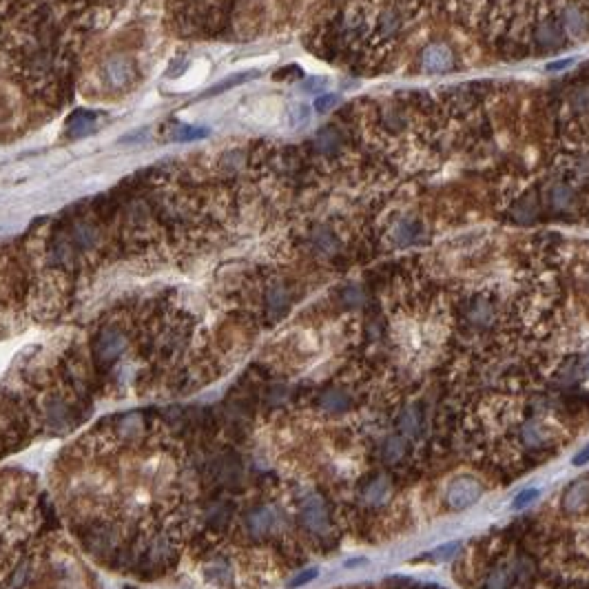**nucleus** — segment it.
I'll return each mask as SVG.
<instances>
[{
  "label": "nucleus",
  "instance_id": "nucleus-23",
  "mask_svg": "<svg viewBox=\"0 0 589 589\" xmlns=\"http://www.w3.org/2000/svg\"><path fill=\"white\" fill-rule=\"evenodd\" d=\"M541 496V492L539 490H534V488H530V490H523L516 499H514V503H512V507L514 509H523V507H528L532 501H536Z\"/></svg>",
  "mask_w": 589,
  "mask_h": 589
},
{
  "label": "nucleus",
  "instance_id": "nucleus-8",
  "mask_svg": "<svg viewBox=\"0 0 589 589\" xmlns=\"http://www.w3.org/2000/svg\"><path fill=\"white\" fill-rule=\"evenodd\" d=\"M319 405H321L323 412L342 414V412H346L350 408L352 401H350V395H346V392H342V390H328V392H323V395H321Z\"/></svg>",
  "mask_w": 589,
  "mask_h": 589
},
{
  "label": "nucleus",
  "instance_id": "nucleus-28",
  "mask_svg": "<svg viewBox=\"0 0 589 589\" xmlns=\"http://www.w3.org/2000/svg\"><path fill=\"white\" fill-rule=\"evenodd\" d=\"M589 463V443L587 446L583 448V450H579L574 454V459H572V465H576V467H581V465H587Z\"/></svg>",
  "mask_w": 589,
  "mask_h": 589
},
{
  "label": "nucleus",
  "instance_id": "nucleus-22",
  "mask_svg": "<svg viewBox=\"0 0 589 589\" xmlns=\"http://www.w3.org/2000/svg\"><path fill=\"white\" fill-rule=\"evenodd\" d=\"M401 430L405 432L408 437H414L416 430H419V414L414 410H408L401 419Z\"/></svg>",
  "mask_w": 589,
  "mask_h": 589
},
{
  "label": "nucleus",
  "instance_id": "nucleus-29",
  "mask_svg": "<svg viewBox=\"0 0 589 589\" xmlns=\"http://www.w3.org/2000/svg\"><path fill=\"white\" fill-rule=\"evenodd\" d=\"M293 111H295V122H299V124L306 122V120H308V115H310V111H308L306 104H295Z\"/></svg>",
  "mask_w": 589,
  "mask_h": 589
},
{
  "label": "nucleus",
  "instance_id": "nucleus-2",
  "mask_svg": "<svg viewBox=\"0 0 589 589\" xmlns=\"http://www.w3.org/2000/svg\"><path fill=\"white\" fill-rule=\"evenodd\" d=\"M126 348V337L122 330H117V328H104L98 339H96V344H94V357L100 365H104V368H109L111 363H115L117 359H120V355L124 352Z\"/></svg>",
  "mask_w": 589,
  "mask_h": 589
},
{
  "label": "nucleus",
  "instance_id": "nucleus-16",
  "mask_svg": "<svg viewBox=\"0 0 589 589\" xmlns=\"http://www.w3.org/2000/svg\"><path fill=\"white\" fill-rule=\"evenodd\" d=\"M459 549H461V543H459V541H452V543H446V545L437 547L435 552H430V554H428V558H430V560H435V562H441V560L452 558L456 552H459Z\"/></svg>",
  "mask_w": 589,
  "mask_h": 589
},
{
  "label": "nucleus",
  "instance_id": "nucleus-27",
  "mask_svg": "<svg viewBox=\"0 0 589 589\" xmlns=\"http://www.w3.org/2000/svg\"><path fill=\"white\" fill-rule=\"evenodd\" d=\"M574 375H576V379H585V377H589V355H587V357H583L579 363L574 365Z\"/></svg>",
  "mask_w": 589,
  "mask_h": 589
},
{
  "label": "nucleus",
  "instance_id": "nucleus-12",
  "mask_svg": "<svg viewBox=\"0 0 589 589\" xmlns=\"http://www.w3.org/2000/svg\"><path fill=\"white\" fill-rule=\"evenodd\" d=\"M403 454H405V443H403L401 437H390L384 443V459L388 463H397Z\"/></svg>",
  "mask_w": 589,
  "mask_h": 589
},
{
  "label": "nucleus",
  "instance_id": "nucleus-20",
  "mask_svg": "<svg viewBox=\"0 0 589 589\" xmlns=\"http://www.w3.org/2000/svg\"><path fill=\"white\" fill-rule=\"evenodd\" d=\"M317 574H319V569L317 567H308V569H304V572H299L295 579L288 583V589H297V587H304V585H308L310 581H315L317 579Z\"/></svg>",
  "mask_w": 589,
  "mask_h": 589
},
{
  "label": "nucleus",
  "instance_id": "nucleus-13",
  "mask_svg": "<svg viewBox=\"0 0 589 589\" xmlns=\"http://www.w3.org/2000/svg\"><path fill=\"white\" fill-rule=\"evenodd\" d=\"M208 133H211V131H208L206 126H191V124H187V126L177 129L175 133H173V138L177 142H193V140H204Z\"/></svg>",
  "mask_w": 589,
  "mask_h": 589
},
{
  "label": "nucleus",
  "instance_id": "nucleus-19",
  "mask_svg": "<svg viewBox=\"0 0 589 589\" xmlns=\"http://www.w3.org/2000/svg\"><path fill=\"white\" fill-rule=\"evenodd\" d=\"M416 233H419V228L412 224V221H403V224H399L395 231V240L399 244H410L416 238Z\"/></svg>",
  "mask_w": 589,
  "mask_h": 589
},
{
  "label": "nucleus",
  "instance_id": "nucleus-24",
  "mask_svg": "<svg viewBox=\"0 0 589 589\" xmlns=\"http://www.w3.org/2000/svg\"><path fill=\"white\" fill-rule=\"evenodd\" d=\"M337 96H321V98H317L315 100V109H317V113H326V111H330L335 104H337Z\"/></svg>",
  "mask_w": 589,
  "mask_h": 589
},
{
  "label": "nucleus",
  "instance_id": "nucleus-21",
  "mask_svg": "<svg viewBox=\"0 0 589 589\" xmlns=\"http://www.w3.org/2000/svg\"><path fill=\"white\" fill-rule=\"evenodd\" d=\"M126 67L122 64V60H113L111 64H109V69H107V73H109V80L113 82V85H122L124 80H126Z\"/></svg>",
  "mask_w": 589,
  "mask_h": 589
},
{
  "label": "nucleus",
  "instance_id": "nucleus-7",
  "mask_svg": "<svg viewBox=\"0 0 589 589\" xmlns=\"http://www.w3.org/2000/svg\"><path fill=\"white\" fill-rule=\"evenodd\" d=\"M246 525H248V532H251L253 536H264L272 530L275 525V514H272V509L270 507H257L253 509L251 514L246 516Z\"/></svg>",
  "mask_w": 589,
  "mask_h": 589
},
{
  "label": "nucleus",
  "instance_id": "nucleus-3",
  "mask_svg": "<svg viewBox=\"0 0 589 589\" xmlns=\"http://www.w3.org/2000/svg\"><path fill=\"white\" fill-rule=\"evenodd\" d=\"M562 512L567 516H583L589 512V477L574 481L567 490L562 492Z\"/></svg>",
  "mask_w": 589,
  "mask_h": 589
},
{
  "label": "nucleus",
  "instance_id": "nucleus-5",
  "mask_svg": "<svg viewBox=\"0 0 589 589\" xmlns=\"http://www.w3.org/2000/svg\"><path fill=\"white\" fill-rule=\"evenodd\" d=\"M423 69L430 71V73H443V71H448L452 67V54H450V49L448 47H443V45H435V47H428L423 51Z\"/></svg>",
  "mask_w": 589,
  "mask_h": 589
},
{
  "label": "nucleus",
  "instance_id": "nucleus-15",
  "mask_svg": "<svg viewBox=\"0 0 589 589\" xmlns=\"http://www.w3.org/2000/svg\"><path fill=\"white\" fill-rule=\"evenodd\" d=\"M268 308L275 312V315H282V312L288 308V295H286L284 288H279V286L270 288V293H268Z\"/></svg>",
  "mask_w": 589,
  "mask_h": 589
},
{
  "label": "nucleus",
  "instance_id": "nucleus-10",
  "mask_svg": "<svg viewBox=\"0 0 589 589\" xmlns=\"http://www.w3.org/2000/svg\"><path fill=\"white\" fill-rule=\"evenodd\" d=\"M388 494H390V486H388V481L386 479H377L370 483V488L365 490V501L377 505V503H384L388 499Z\"/></svg>",
  "mask_w": 589,
  "mask_h": 589
},
{
  "label": "nucleus",
  "instance_id": "nucleus-30",
  "mask_svg": "<svg viewBox=\"0 0 589 589\" xmlns=\"http://www.w3.org/2000/svg\"><path fill=\"white\" fill-rule=\"evenodd\" d=\"M321 87H326V80H323V78H312V80H308V82L304 85V89H306V91H317V89H321Z\"/></svg>",
  "mask_w": 589,
  "mask_h": 589
},
{
  "label": "nucleus",
  "instance_id": "nucleus-14",
  "mask_svg": "<svg viewBox=\"0 0 589 589\" xmlns=\"http://www.w3.org/2000/svg\"><path fill=\"white\" fill-rule=\"evenodd\" d=\"M259 75V71H248V73H238V75H233V78H228V80H224V82H219L215 89H211V91H206V96H217V94H221V91H226V89H233L235 85H242V82H248V80H253V78H257Z\"/></svg>",
  "mask_w": 589,
  "mask_h": 589
},
{
  "label": "nucleus",
  "instance_id": "nucleus-6",
  "mask_svg": "<svg viewBox=\"0 0 589 589\" xmlns=\"http://www.w3.org/2000/svg\"><path fill=\"white\" fill-rule=\"evenodd\" d=\"M98 117L94 111H75L69 117V124H67V133L69 138L78 140V138H85L89 133H94L96 126H98Z\"/></svg>",
  "mask_w": 589,
  "mask_h": 589
},
{
  "label": "nucleus",
  "instance_id": "nucleus-4",
  "mask_svg": "<svg viewBox=\"0 0 589 589\" xmlns=\"http://www.w3.org/2000/svg\"><path fill=\"white\" fill-rule=\"evenodd\" d=\"M302 523L306 525V530L315 532V534H321L328 530V512H326V505L319 496H310V499L304 501Z\"/></svg>",
  "mask_w": 589,
  "mask_h": 589
},
{
  "label": "nucleus",
  "instance_id": "nucleus-9",
  "mask_svg": "<svg viewBox=\"0 0 589 589\" xmlns=\"http://www.w3.org/2000/svg\"><path fill=\"white\" fill-rule=\"evenodd\" d=\"M521 439L528 448H543L549 443L552 435H549V430L541 423H528L521 432Z\"/></svg>",
  "mask_w": 589,
  "mask_h": 589
},
{
  "label": "nucleus",
  "instance_id": "nucleus-1",
  "mask_svg": "<svg viewBox=\"0 0 589 589\" xmlns=\"http://www.w3.org/2000/svg\"><path fill=\"white\" fill-rule=\"evenodd\" d=\"M483 496V483L474 477H461L450 483L446 492V505L452 512H463Z\"/></svg>",
  "mask_w": 589,
  "mask_h": 589
},
{
  "label": "nucleus",
  "instance_id": "nucleus-25",
  "mask_svg": "<svg viewBox=\"0 0 589 589\" xmlns=\"http://www.w3.org/2000/svg\"><path fill=\"white\" fill-rule=\"evenodd\" d=\"M565 22H567V29H569L572 34H579V31H581V27H583L581 16H579V14H574V11H567Z\"/></svg>",
  "mask_w": 589,
  "mask_h": 589
},
{
  "label": "nucleus",
  "instance_id": "nucleus-18",
  "mask_svg": "<svg viewBox=\"0 0 589 589\" xmlns=\"http://www.w3.org/2000/svg\"><path fill=\"white\" fill-rule=\"evenodd\" d=\"M558 41H560V34H558L556 24L554 22L543 24L541 31H539V43L545 45V47H554V45H558Z\"/></svg>",
  "mask_w": 589,
  "mask_h": 589
},
{
  "label": "nucleus",
  "instance_id": "nucleus-31",
  "mask_svg": "<svg viewBox=\"0 0 589 589\" xmlns=\"http://www.w3.org/2000/svg\"><path fill=\"white\" fill-rule=\"evenodd\" d=\"M572 62H574V60H562V62H554V64H549V69H556V71H558V69H562V67H569Z\"/></svg>",
  "mask_w": 589,
  "mask_h": 589
},
{
  "label": "nucleus",
  "instance_id": "nucleus-11",
  "mask_svg": "<svg viewBox=\"0 0 589 589\" xmlns=\"http://www.w3.org/2000/svg\"><path fill=\"white\" fill-rule=\"evenodd\" d=\"M509 585H512V572L507 567H496L486 581V589H509Z\"/></svg>",
  "mask_w": 589,
  "mask_h": 589
},
{
  "label": "nucleus",
  "instance_id": "nucleus-26",
  "mask_svg": "<svg viewBox=\"0 0 589 589\" xmlns=\"http://www.w3.org/2000/svg\"><path fill=\"white\" fill-rule=\"evenodd\" d=\"M490 315H492V312H490L488 304H477V306H474V312H472L474 321L483 323V321H488V317H490Z\"/></svg>",
  "mask_w": 589,
  "mask_h": 589
},
{
  "label": "nucleus",
  "instance_id": "nucleus-17",
  "mask_svg": "<svg viewBox=\"0 0 589 589\" xmlns=\"http://www.w3.org/2000/svg\"><path fill=\"white\" fill-rule=\"evenodd\" d=\"M399 24H401V20H399L397 11H386L381 20H379V29H381L384 36H392L399 31Z\"/></svg>",
  "mask_w": 589,
  "mask_h": 589
}]
</instances>
